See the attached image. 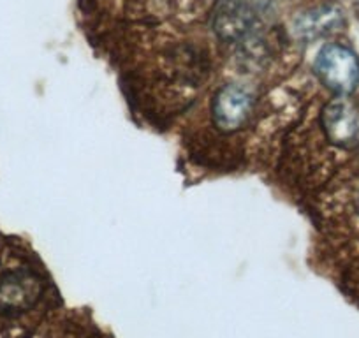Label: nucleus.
<instances>
[{"mask_svg": "<svg viewBox=\"0 0 359 338\" xmlns=\"http://www.w3.org/2000/svg\"><path fill=\"white\" fill-rule=\"evenodd\" d=\"M313 71L319 81L333 94L348 95L359 85V58L341 44L323 46L317 53Z\"/></svg>", "mask_w": 359, "mask_h": 338, "instance_id": "f257e3e1", "label": "nucleus"}, {"mask_svg": "<svg viewBox=\"0 0 359 338\" xmlns=\"http://www.w3.org/2000/svg\"><path fill=\"white\" fill-rule=\"evenodd\" d=\"M44 285L32 270L18 268L0 277V316L16 317L39 303Z\"/></svg>", "mask_w": 359, "mask_h": 338, "instance_id": "f03ea898", "label": "nucleus"}, {"mask_svg": "<svg viewBox=\"0 0 359 338\" xmlns=\"http://www.w3.org/2000/svg\"><path fill=\"white\" fill-rule=\"evenodd\" d=\"M255 99L243 85L229 83L217 92L212 102V116L215 126L224 133H233L243 127L254 111Z\"/></svg>", "mask_w": 359, "mask_h": 338, "instance_id": "7ed1b4c3", "label": "nucleus"}, {"mask_svg": "<svg viewBox=\"0 0 359 338\" xmlns=\"http://www.w3.org/2000/svg\"><path fill=\"white\" fill-rule=\"evenodd\" d=\"M324 134L340 148H355L359 144V109L345 99L331 101L320 115Z\"/></svg>", "mask_w": 359, "mask_h": 338, "instance_id": "20e7f679", "label": "nucleus"}, {"mask_svg": "<svg viewBox=\"0 0 359 338\" xmlns=\"http://www.w3.org/2000/svg\"><path fill=\"white\" fill-rule=\"evenodd\" d=\"M340 22V11L331 8V6H324V8L312 9V11L299 16L294 23V29L298 36L305 37V39H313V37H319L333 30Z\"/></svg>", "mask_w": 359, "mask_h": 338, "instance_id": "39448f33", "label": "nucleus"}]
</instances>
